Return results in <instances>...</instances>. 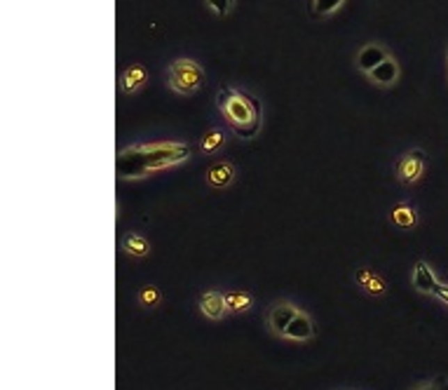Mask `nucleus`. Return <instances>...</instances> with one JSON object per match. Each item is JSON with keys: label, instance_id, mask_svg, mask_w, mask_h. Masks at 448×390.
<instances>
[{"label": "nucleus", "instance_id": "nucleus-1", "mask_svg": "<svg viewBox=\"0 0 448 390\" xmlns=\"http://www.w3.org/2000/svg\"><path fill=\"white\" fill-rule=\"evenodd\" d=\"M191 158V146L183 141L136 143L122 148L115 158V172L120 179H138L146 174L181 165Z\"/></svg>", "mask_w": 448, "mask_h": 390}, {"label": "nucleus", "instance_id": "nucleus-2", "mask_svg": "<svg viewBox=\"0 0 448 390\" xmlns=\"http://www.w3.org/2000/svg\"><path fill=\"white\" fill-rule=\"evenodd\" d=\"M216 106L239 139H256L258 132H261L263 113L261 102L254 94L232 85H223L216 94Z\"/></svg>", "mask_w": 448, "mask_h": 390}, {"label": "nucleus", "instance_id": "nucleus-3", "mask_svg": "<svg viewBox=\"0 0 448 390\" xmlns=\"http://www.w3.org/2000/svg\"><path fill=\"white\" fill-rule=\"evenodd\" d=\"M202 83H205V71L193 59H176L167 68V85L176 94H183V97L195 94L202 87Z\"/></svg>", "mask_w": 448, "mask_h": 390}, {"label": "nucleus", "instance_id": "nucleus-4", "mask_svg": "<svg viewBox=\"0 0 448 390\" xmlns=\"http://www.w3.org/2000/svg\"><path fill=\"white\" fill-rule=\"evenodd\" d=\"M422 172H425V150L422 148H413L408 153H403L399 162H397V179L403 186H411L415 184Z\"/></svg>", "mask_w": 448, "mask_h": 390}, {"label": "nucleus", "instance_id": "nucleus-5", "mask_svg": "<svg viewBox=\"0 0 448 390\" xmlns=\"http://www.w3.org/2000/svg\"><path fill=\"white\" fill-rule=\"evenodd\" d=\"M148 83V71L143 64H129L120 73V90L122 94H134Z\"/></svg>", "mask_w": 448, "mask_h": 390}, {"label": "nucleus", "instance_id": "nucleus-6", "mask_svg": "<svg viewBox=\"0 0 448 390\" xmlns=\"http://www.w3.org/2000/svg\"><path fill=\"white\" fill-rule=\"evenodd\" d=\"M387 52H385L383 45H376V42H369V45H364L362 49L357 52V66L359 71L369 75L378 64H383L385 59H387Z\"/></svg>", "mask_w": 448, "mask_h": 390}, {"label": "nucleus", "instance_id": "nucleus-7", "mask_svg": "<svg viewBox=\"0 0 448 390\" xmlns=\"http://www.w3.org/2000/svg\"><path fill=\"white\" fill-rule=\"evenodd\" d=\"M235 179V167L228 160H218L207 169V184L211 188H228Z\"/></svg>", "mask_w": 448, "mask_h": 390}, {"label": "nucleus", "instance_id": "nucleus-8", "mask_svg": "<svg viewBox=\"0 0 448 390\" xmlns=\"http://www.w3.org/2000/svg\"><path fill=\"white\" fill-rule=\"evenodd\" d=\"M369 78H371V83L378 87H392L397 83V78H399V64H397L392 56H387L383 64H378L374 71L369 73Z\"/></svg>", "mask_w": 448, "mask_h": 390}, {"label": "nucleus", "instance_id": "nucleus-9", "mask_svg": "<svg viewBox=\"0 0 448 390\" xmlns=\"http://www.w3.org/2000/svg\"><path fill=\"white\" fill-rule=\"evenodd\" d=\"M200 311L205 313L209 320L223 318V313L228 311V308H225V294L216 292V289L205 292V294H202V299H200Z\"/></svg>", "mask_w": 448, "mask_h": 390}, {"label": "nucleus", "instance_id": "nucleus-10", "mask_svg": "<svg viewBox=\"0 0 448 390\" xmlns=\"http://www.w3.org/2000/svg\"><path fill=\"white\" fill-rule=\"evenodd\" d=\"M298 315V311L291 306V304H277L273 311H270V327H273V332L275 334H280V336H284V332H287V327H289V322Z\"/></svg>", "mask_w": 448, "mask_h": 390}, {"label": "nucleus", "instance_id": "nucleus-11", "mask_svg": "<svg viewBox=\"0 0 448 390\" xmlns=\"http://www.w3.org/2000/svg\"><path fill=\"white\" fill-rule=\"evenodd\" d=\"M312 322L310 318L305 315V313H298L291 322H289L287 332H284V336L287 338H294V341H307V338H312Z\"/></svg>", "mask_w": 448, "mask_h": 390}, {"label": "nucleus", "instance_id": "nucleus-12", "mask_svg": "<svg viewBox=\"0 0 448 390\" xmlns=\"http://www.w3.org/2000/svg\"><path fill=\"white\" fill-rule=\"evenodd\" d=\"M355 280L371 294V297H381V294H385V280L378 273H374V270L359 268L355 273Z\"/></svg>", "mask_w": 448, "mask_h": 390}, {"label": "nucleus", "instance_id": "nucleus-13", "mask_svg": "<svg viewBox=\"0 0 448 390\" xmlns=\"http://www.w3.org/2000/svg\"><path fill=\"white\" fill-rule=\"evenodd\" d=\"M437 282L439 280L434 278L432 268L427 266L425 261L415 263V268H413V285H415V289H420V292H425V294H432V289H434Z\"/></svg>", "mask_w": 448, "mask_h": 390}, {"label": "nucleus", "instance_id": "nucleus-14", "mask_svg": "<svg viewBox=\"0 0 448 390\" xmlns=\"http://www.w3.org/2000/svg\"><path fill=\"white\" fill-rule=\"evenodd\" d=\"M122 249L127 251L129 256L141 259V256H148L150 244H148L146 237L141 235V233H127V235L122 237Z\"/></svg>", "mask_w": 448, "mask_h": 390}, {"label": "nucleus", "instance_id": "nucleus-15", "mask_svg": "<svg viewBox=\"0 0 448 390\" xmlns=\"http://www.w3.org/2000/svg\"><path fill=\"white\" fill-rule=\"evenodd\" d=\"M345 0H307V15L310 19H324L343 8Z\"/></svg>", "mask_w": 448, "mask_h": 390}, {"label": "nucleus", "instance_id": "nucleus-16", "mask_svg": "<svg viewBox=\"0 0 448 390\" xmlns=\"http://www.w3.org/2000/svg\"><path fill=\"white\" fill-rule=\"evenodd\" d=\"M225 146V132L221 130V127H211V130H207L205 132V136H202V141H200V150L205 155H211V153H216L218 148H223Z\"/></svg>", "mask_w": 448, "mask_h": 390}, {"label": "nucleus", "instance_id": "nucleus-17", "mask_svg": "<svg viewBox=\"0 0 448 390\" xmlns=\"http://www.w3.org/2000/svg\"><path fill=\"white\" fill-rule=\"evenodd\" d=\"M390 217H392V224H397L399 228H413V226L418 224V212H415V207L406 205V203L397 205Z\"/></svg>", "mask_w": 448, "mask_h": 390}, {"label": "nucleus", "instance_id": "nucleus-18", "mask_svg": "<svg viewBox=\"0 0 448 390\" xmlns=\"http://www.w3.org/2000/svg\"><path fill=\"white\" fill-rule=\"evenodd\" d=\"M225 308L235 313H244L251 308V294L247 292H228L225 294Z\"/></svg>", "mask_w": 448, "mask_h": 390}, {"label": "nucleus", "instance_id": "nucleus-19", "mask_svg": "<svg viewBox=\"0 0 448 390\" xmlns=\"http://www.w3.org/2000/svg\"><path fill=\"white\" fill-rule=\"evenodd\" d=\"M138 304L146 306V308H155L157 304H160V289L153 287V285L143 287L141 292H138Z\"/></svg>", "mask_w": 448, "mask_h": 390}, {"label": "nucleus", "instance_id": "nucleus-20", "mask_svg": "<svg viewBox=\"0 0 448 390\" xmlns=\"http://www.w3.org/2000/svg\"><path fill=\"white\" fill-rule=\"evenodd\" d=\"M207 8H209L216 17H228L232 12V5H235V0H205Z\"/></svg>", "mask_w": 448, "mask_h": 390}, {"label": "nucleus", "instance_id": "nucleus-21", "mask_svg": "<svg viewBox=\"0 0 448 390\" xmlns=\"http://www.w3.org/2000/svg\"><path fill=\"white\" fill-rule=\"evenodd\" d=\"M418 390H432L430 386H422V388H418Z\"/></svg>", "mask_w": 448, "mask_h": 390}, {"label": "nucleus", "instance_id": "nucleus-22", "mask_svg": "<svg viewBox=\"0 0 448 390\" xmlns=\"http://www.w3.org/2000/svg\"><path fill=\"white\" fill-rule=\"evenodd\" d=\"M437 390H446V388H444V386H441V388H437Z\"/></svg>", "mask_w": 448, "mask_h": 390}]
</instances>
